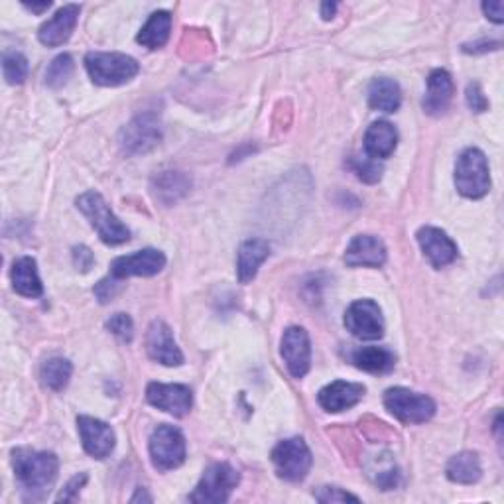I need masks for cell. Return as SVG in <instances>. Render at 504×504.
<instances>
[{
	"instance_id": "6da1fadb",
	"label": "cell",
	"mask_w": 504,
	"mask_h": 504,
	"mask_svg": "<svg viewBox=\"0 0 504 504\" xmlns=\"http://www.w3.org/2000/svg\"><path fill=\"white\" fill-rule=\"evenodd\" d=\"M13 465L20 485L34 499H42L57 479V461L55 453L50 451H32V450H15Z\"/></svg>"
},
{
	"instance_id": "7a4b0ae2",
	"label": "cell",
	"mask_w": 504,
	"mask_h": 504,
	"mask_svg": "<svg viewBox=\"0 0 504 504\" xmlns=\"http://www.w3.org/2000/svg\"><path fill=\"white\" fill-rule=\"evenodd\" d=\"M77 209L87 217L91 227L99 233L102 243L114 247L122 245L131 238V231L126 228V225L121 223L119 217L111 211L109 203L102 199L101 193L87 191L83 196H79Z\"/></svg>"
},
{
	"instance_id": "3957f363",
	"label": "cell",
	"mask_w": 504,
	"mask_h": 504,
	"mask_svg": "<svg viewBox=\"0 0 504 504\" xmlns=\"http://www.w3.org/2000/svg\"><path fill=\"white\" fill-rule=\"evenodd\" d=\"M85 67L93 83L101 87H119L129 83L141 70L134 57L119 52H91L85 57Z\"/></svg>"
},
{
	"instance_id": "277c9868",
	"label": "cell",
	"mask_w": 504,
	"mask_h": 504,
	"mask_svg": "<svg viewBox=\"0 0 504 504\" xmlns=\"http://www.w3.org/2000/svg\"><path fill=\"white\" fill-rule=\"evenodd\" d=\"M455 186L463 198L480 199L490 189L489 162L479 148H467L455 164Z\"/></svg>"
},
{
	"instance_id": "5b68a950",
	"label": "cell",
	"mask_w": 504,
	"mask_h": 504,
	"mask_svg": "<svg viewBox=\"0 0 504 504\" xmlns=\"http://www.w3.org/2000/svg\"><path fill=\"white\" fill-rule=\"evenodd\" d=\"M240 475L228 463H213L205 469L196 490L189 495L191 502L199 504H219L227 502L231 492L237 489Z\"/></svg>"
},
{
	"instance_id": "8992f818",
	"label": "cell",
	"mask_w": 504,
	"mask_h": 504,
	"mask_svg": "<svg viewBox=\"0 0 504 504\" xmlns=\"http://www.w3.org/2000/svg\"><path fill=\"white\" fill-rule=\"evenodd\" d=\"M384 406L391 414L402 423H426L435 414V402L420 393L396 386L384 393Z\"/></svg>"
},
{
	"instance_id": "52a82bcc",
	"label": "cell",
	"mask_w": 504,
	"mask_h": 504,
	"mask_svg": "<svg viewBox=\"0 0 504 504\" xmlns=\"http://www.w3.org/2000/svg\"><path fill=\"white\" fill-rule=\"evenodd\" d=\"M272 463L280 479L300 483L312 469V451L302 438L284 440L272 450Z\"/></svg>"
},
{
	"instance_id": "ba28073f",
	"label": "cell",
	"mask_w": 504,
	"mask_h": 504,
	"mask_svg": "<svg viewBox=\"0 0 504 504\" xmlns=\"http://www.w3.org/2000/svg\"><path fill=\"white\" fill-rule=\"evenodd\" d=\"M148 448H150L152 465L158 471H171L186 461V438L170 423H162L152 431Z\"/></svg>"
},
{
	"instance_id": "9c48e42d",
	"label": "cell",
	"mask_w": 504,
	"mask_h": 504,
	"mask_svg": "<svg viewBox=\"0 0 504 504\" xmlns=\"http://www.w3.org/2000/svg\"><path fill=\"white\" fill-rule=\"evenodd\" d=\"M162 141V122L158 114L144 112L124 126L121 132V146L126 154L139 156L154 150Z\"/></svg>"
},
{
	"instance_id": "30bf717a",
	"label": "cell",
	"mask_w": 504,
	"mask_h": 504,
	"mask_svg": "<svg viewBox=\"0 0 504 504\" xmlns=\"http://www.w3.org/2000/svg\"><path fill=\"white\" fill-rule=\"evenodd\" d=\"M345 327L357 339H381L384 335V317L381 307L373 300L353 302L345 312Z\"/></svg>"
},
{
	"instance_id": "8fae6325",
	"label": "cell",
	"mask_w": 504,
	"mask_h": 504,
	"mask_svg": "<svg viewBox=\"0 0 504 504\" xmlns=\"http://www.w3.org/2000/svg\"><path fill=\"white\" fill-rule=\"evenodd\" d=\"M166 267V257L164 252H160L156 248H144L134 252L129 257H119L112 260L111 265V276L114 278H131V276H156L158 272H162Z\"/></svg>"
},
{
	"instance_id": "7c38bea8",
	"label": "cell",
	"mask_w": 504,
	"mask_h": 504,
	"mask_svg": "<svg viewBox=\"0 0 504 504\" xmlns=\"http://www.w3.org/2000/svg\"><path fill=\"white\" fill-rule=\"evenodd\" d=\"M282 359L294 378H304L312 366V345L304 327H288L282 337Z\"/></svg>"
},
{
	"instance_id": "4fadbf2b",
	"label": "cell",
	"mask_w": 504,
	"mask_h": 504,
	"mask_svg": "<svg viewBox=\"0 0 504 504\" xmlns=\"http://www.w3.org/2000/svg\"><path fill=\"white\" fill-rule=\"evenodd\" d=\"M146 351L148 357L160 364L179 366L183 363V353L178 347L174 334H171L170 325L164 324L162 319H156V322H152V325L148 327Z\"/></svg>"
},
{
	"instance_id": "5bb4252c",
	"label": "cell",
	"mask_w": 504,
	"mask_h": 504,
	"mask_svg": "<svg viewBox=\"0 0 504 504\" xmlns=\"http://www.w3.org/2000/svg\"><path fill=\"white\" fill-rule=\"evenodd\" d=\"M146 398L152 406H156L158 410H164L176 418L186 416L193 404L191 391L183 384L152 383L148 384Z\"/></svg>"
},
{
	"instance_id": "9a60e30c",
	"label": "cell",
	"mask_w": 504,
	"mask_h": 504,
	"mask_svg": "<svg viewBox=\"0 0 504 504\" xmlns=\"http://www.w3.org/2000/svg\"><path fill=\"white\" fill-rule=\"evenodd\" d=\"M77 428H79V435H82L83 448L91 457H95V460H105V457L112 453L117 438H114V431L109 423L91 416H79Z\"/></svg>"
},
{
	"instance_id": "2e32d148",
	"label": "cell",
	"mask_w": 504,
	"mask_h": 504,
	"mask_svg": "<svg viewBox=\"0 0 504 504\" xmlns=\"http://www.w3.org/2000/svg\"><path fill=\"white\" fill-rule=\"evenodd\" d=\"M418 243L433 268L448 267L457 258V245L441 228L422 227L418 231Z\"/></svg>"
},
{
	"instance_id": "e0dca14e",
	"label": "cell",
	"mask_w": 504,
	"mask_h": 504,
	"mask_svg": "<svg viewBox=\"0 0 504 504\" xmlns=\"http://www.w3.org/2000/svg\"><path fill=\"white\" fill-rule=\"evenodd\" d=\"M79 13H82V6H77V5H67L57 10L53 18L44 22V24L40 26V32H38L40 42L44 45H48V48H57V45L65 44L72 38V34L77 26Z\"/></svg>"
},
{
	"instance_id": "ac0fdd59",
	"label": "cell",
	"mask_w": 504,
	"mask_h": 504,
	"mask_svg": "<svg viewBox=\"0 0 504 504\" xmlns=\"http://www.w3.org/2000/svg\"><path fill=\"white\" fill-rule=\"evenodd\" d=\"M345 262L353 268H381L386 262V247L378 237L359 235L349 243L345 250Z\"/></svg>"
},
{
	"instance_id": "d6986e66",
	"label": "cell",
	"mask_w": 504,
	"mask_h": 504,
	"mask_svg": "<svg viewBox=\"0 0 504 504\" xmlns=\"http://www.w3.org/2000/svg\"><path fill=\"white\" fill-rule=\"evenodd\" d=\"M364 396V386L357 383L335 381L322 388L317 394V402L325 412L337 414V412L349 410L354 404H359Z\"/></svg>"
},
{
	"instance_id": "ffe728a7",
	"label": "cell",
	"mask_w": 504,
	"mask_h": 504,
	"mask_svg": "<svg viewBox=\"0 0 504 504\" xmlns=\"http://www.w3.org/2000/svg\"><path fill=\"white\" fill-rule=\"evenodd\" d=\"M270 257V245L265 238H250L240 245L237 255V272L238 280L248 284L257 278L258 268L265 265V260Z\"/></svg>"
},
{
	"instance_id": "44dd1931",
	"label": "cell",
	"mask_w": 504,
	"mask_h": 504,
	"mask_svg": "<svg viewBox=\"0 0 504 504\" xmlns=\"http://www.w3.org/2000/svg\"><path fill=\"white\" fill-rule=\"evenodd\" d=\"M453 99V82L451 75L443 70H435L428 77V91L423 97V111L428 114H438L445 112Z\"/></svg>"
},
{
	"instance_id": "7402d4cb",
	"label": "cell",
	"mask_w": 504,
	"mask_h": 504,
	"mask_svg": "<svg viewBox=\"0 0 504 504\" xmlns=\"http://www.w3.org/2000/svg\"><path fill=\"white\" fill-rule=\"evenodd\" d=\"M398 144V132L394 124L388 121H376L369 126V131L364 134V152L374 160L388 158Z\"/></svg>"
},
{
	"instance_id": "603a6c76",
	"label": "cell",
	"mask_w": 504,
	"mask_h": 504,
	"mask_svg": "<svg viewBox=\"0 0 504 504\" xmlns=\"http://www.w3.org/2000/svg\"><path fill=\"white\" fill-rule=\"evenodd\" d=\"M10 278H13V288L16 294L24 297H40L44 294V286L38 276V267L36 260L24 257L18 258L10 272Z\"/></svg>"
},
{
	"instance_id": "cb8c5ba5",
	"label": "cell",
	"mask_w": 504,
	"mask_h": 504,
	"mask_svg": "<svg viewBox=\"0 0 504 504\" xmlns=\"http://www.w3.org/2000/svg\"><path fill=\"white\" fill-rule=\"evenodd\" d=\"M402 102V91L391 77H376L369 87V105L381 112H396Z\"/></svg>"
},
{
	"instance_id": "d4e9b609",
	"label": "cell",
	"mask_w": 504,
	"mask_h": 504,
	"mask_svg": "<svg viewBox=\"0 0 504 504\" xmlns=\"http://www.w3.org/2000/svg\"><path fill=\"white\" fill-rule=\"evenodd\" d=\"M445 473H448L451 483L475 485L480 475H483V467H480L477 453L463 451L451 457L448 467H445Z\"/></svg>"
},
{
	"instance_id": "484cf974",
	"label": "cell",
	"mask_w": 504,
	"mask_h": 504,
	"mask_svg": "<svg viewBox=\"0 0 504 504\" xmlns=\"http://www.w3.org/2000/svg\"><path fill=\"white\" fill-rule=\"evenodd\" d=\"M170 32H171V15L166 13V10H158V13H154L150 18H148L141 34L136 36V42L142 44L148 50H160L164 48L166 42L170 40Z\"/></svg>"
},
{
	"instance_id": "4316f807",
	"label": "cell",
	"mask_w": 504,
	"mask_h": 504,
	"mask_svg": "<svg viewBox=\"0 0 504 504\" xmlns=\"http://www.w3.org/2000/svg\"><path fill=\"white\" fill-rule=\"evenodd\" d=\"M353 364L366 373L384 374L394 369L396 357L384 347H363L353 353Z\"/></svg>"
},
{
	"instance_id": "83f0119b",
	"label": "cell",
	"mask_w": 504,
	"mask_h": 504,
	"mask_svg": "<svg viewBox=\"0 0 504 504\" xmlns=\"http://www.w3.org/2000/svg\"><path fill=\"white\" fill-rule=\"evenodd\" d=\"M189 186H191L189 178L186 174H181V171H162V174H158L154 178L152 191L160 201L170 205L178 201L181 196H186Z\"/></svg>"
},
{
	"instance_id": "f1b7e54d",
	"label": "cell",
	"mask_w": 504,
	"mask_h": 504,
	"mask_svg": "<svg viewBox=\"0 0 504 504\" xmlns=\"http://www.w3.org/2000/svg\"><path fill=\"white\" fill-rule=\"evenodd\" d=\"M73 373V366L67 359H50L45 361L42 366V383L44 386H48L50 391L60 393L63 388L70 384V378Z\"/></svg>"
},
{
	"instance_id": "f546056e",
	"label": "cell",
	"mask_w": 504,
	"mask_h": 504,
	"mask_svg": "<svg viewBox=\"0 0 504 504\" xmlns=\"http://www.w3.org/2000/svg\"><path fill=\"white\" fill-rule=\"evenodd\" d=\"M391 453L384 455H376L374 457V469H371V477L374 479V483L381 487L383 490H391L396 489L400 483V473L394 465V461L391 460Z\"/></svg>"
},
{
	"instance_id": "4dcf8cb0",
	"label": "cell",
	"mask_w": 504,
	"mask_h": 504,
	"mask_svg": "<svg viewBox=\"0 0 504 504\" xmlns=\"http://www.w3.org/2000/svg\"><path fill=\"white\" fill-rule=\"evenodd\" d=\"M72 75H73V57L62 53L57 55L48 65V70H45V85L52 89H60L70 82Z\"/></svg>"
},
{
	"instance_id": "1f68e13d",
	"label": "cell",
	"mask_w": 504,
	"mask_h": 504,
	"mask_svg": "<svg viewBox=\"0 0 504 504\" xmlns=\"http://www.w3.org/2000/svg\"><path fill=\"white\" fill-rule=\"evenodd\" d=\"M3 72L10 85H20L28 77V60L20 52L6 50L3 53Z\"/></svg>"
},
{
	"instance_id": "d6a6232c",
	"label": "cell",
	"mask_w": 504,
	"mask_h": 504,
	"mask_svg": "<svg viewBox=\"0 0 504 504\" xmlns=\"http://www.w3.org/2000/svg\"><path fill=\"white\" fill-rule=\"evenodd\" d=\"M351 168H353L354 174H357V178L363 179L364 183H376L378 179L383 178V166L378 164V160H374L371 156L353 158Z\"/></svg>"
},
{
	"instance_id": "836d02e7",
	"label": "cell",
	"mask_w": 504,
	"mask_h": 504,
	"mask_svg": "<svg viewBox=\"0 0 504 504\" xmlns=\"http://www.w3.org/2000/svg\"><path fill=\"white\" fill-rule=\"evenodd\" d=\"M107 327L112 335H117L124 343H131L134 337V324L126 314H114L107 322Z\"/></svg>"
},
{
	"instance_id": "e575fe53",
	"label": "cell",
	"mask_w": 504,
	"mask_h": 504,
	"mask_svg": "<svg viewBox=\"0 0 504 504\" xmlns=\"http://www.w3.org/2000/svg\"><path fill=\"white\" fill-rule=\"evenodd\" d=\"M314 497H315V500L324 502V504H329V502H347V500L359 502V497H354V495H351V492L343 490L339 487H319L314 492Z\"/></svg>"
},
{
	"instance_id": "d590c367",
	"label": "cell",
	"mask_w": 504,
	"mask_h": 504,
	"mask_svg": "<svg viewBox=\"0 0 504 504\" xmlns=\"http://www.w3.org/2000/svg\"><path fill=\"white\" fill-rule=\"evenodd\" d=\"M467 105L473 112H485L489 109V101L479 83L467 85Z\"/></svg>"
},
{
	"instance_id": "8d00e7d4",
	"label": "cell",
	"mask_w": 504,
	"mask_h": 504,
	"mask_svg": "<svg viewBox=\"0 0 504 504\" xmlns=\"http://www.w3.org/2000/svg\"><path fill=\"white\" fill-rule=\"evenodd\" d=\"M121 292V282L119 278L109 276V278H102L97 286H95V296L99 297L101 304H107L111 302L114 296Z\"/></svg>"
},
{
	"instance_id": "74e56055",
	"label": "cell",
	"mask_w": 504,
	"mask_h": 504,
	"mask_svg": "<svg viewBox=\"0 0 504 504\" xmlns=\"http://www.w3.org/2000/svg\"><path fill=\"white\" fill-rule=\"evenodd\" d=\"M73 265L77 267V270L82 272H89L95 265V257L87 247H75L73 248Z\"/></svg>"
},
{
	"instance_id": "f35d334b",
	"label": "cell",
	"mask_w": 504,
	"mask_h": 504,
	"mask_svg": "<svg viewBox=\"0 0 504 504\" xmlns=\"http://www.w3.org/2000/svg\"><path fill=\"white\" fill-rule=\"evenodd\" d=\"M87 483V475H77L73 477L70 483H67L63 487V490L60 492V497H57V502H62V500H75L77 495H79V490L83 489V485Z\"/></svg>"
},
{
	"instance_id": "ab89813d",
	"label": "cell",
	"mask_w": 504,
	"mask_h": 504,
	"mask_svg": "<svg viewBox=\"0 0 504 504\" xmlns=\"http://www.w3.org/2000/svg\"><path fill=\"white\" fill-rule=\"evenodd\" d=\"M483 13L487 15V18L497 22V24H502L504 22V5L502 3H485Z\"/></svg>"
},
{
	"instance_id": "60d3db41",
	"label": "cell",
	"mask_w": 504,
	"mask_h": 504,
	"mask_svg": "<svg viewBox=\"0 0 504 504\" xmlns=\"http://www.w3.org/2000/svg\"><path fill=\"white\" fill-rule=\"evenodd\" d=\"M497 48H500L499 42H480V44H473V48H469V45H465L463 50L477 53V52H487V50H497Z\"/></svg>"
},
{
	"instance_id": "b9f144b4",
	"label": "cell",
	"mask_w": 504,
	"mask_h": 504,
	"mask_svg": "<svg viewBox=\"0 0 504 504\" xmlns=\"http://www.w3.org/2000/svg\"><path fill=\"white\" fill-rule=\"evenodd\" d=\"M335 10H337V5H331V3H325V5H322V16H324L325 20H329V18H334V15H335Z\"/></svg>"
},
{
	"instance_id": "7bdbcfd3",
	"label": "cell",
	"mask_w": 504,
	"mask_h": 504,
	"mask_svg": "<svg viewBox=\"0 0 504 504\" xmlns=\"http://www.w3.org/2000/svg\"><path fill=\"white\" fill-rule=\"evenodd\" d=\"M52 6V3H42V5H24V8H28V10H32V13H36V15H42V13H45V10H48Z\"/></svg>"
},
{
	"instance_id": "ee69618b",
	"label": "cell",
	"mask_w": 504,
	"mask_h": 504,
	"mask_svg": "<svg viewBox=\"0 0 504 504\" xmlns=\"http://www.w3.org/2000/svg\"><path fill=\"white\" fill-rule=\"evenodd\" d=\"M139 500H146V502H152V497H148L146 495V490L144 489H139L136 490V495L131 499V502H139Z\"/></svg>"
}]
</instances>
